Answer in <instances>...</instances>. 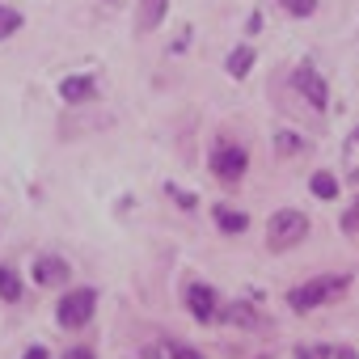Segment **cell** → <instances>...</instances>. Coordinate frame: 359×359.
<instances>
[{
  "instance_id": "1",
  "label": "cell",
  "mask_w": 359,
  "mask_h": 359,
  "mask_svg": "<svg viewBox=\"0 0 359 359\" xmlns=\"http://www.w3.org/2000/svg\"><path fill=\"white\" fill-rule=\"evenodd\" d=\"M346 287H351V275H321V279H313V283H304V287H292L287 304H292L296 313H309V309H321V304L346 296Z\"/></svg>"
},
{
  "instance_id": "2",
  "label": "cell",
  "mask_w": 359,
  "mask_h": 359,
  "mask_svg": "<svg viewBox=\"0 0 359 359\" xmlns=\"http://www.w3.org/2000/svg\"><path fill=\"white\" fill-rule=\"evenodd\" d=\"M309 237V216L304 212H275L271 224H266V245L279 254V250H292Z\"/></svg>"
},
{
  "instance_id": "3",
  "label": "cell",
  "mask_w": 359,
  "mask_h": 359,
  "mask_svg": "<svg viewBox=\"0 0 359 359\" xmlns=\"http://www.w3.org/2000/svg\"><path fill=\"white\" fill-rule=\"evenodd\" d=\"M93 304H97V292H93V287H76V292H68V296L55 304V317H60L64 330H81V325H89Z\"/></svg>"
},
{
  "instance_id": "4",
  "label": "cell",
  "mask_w": 359,
  "mask_h": 359,
  "mask_svg": "<svg viewBox=\"0 0 359 359\" xmlns=\"http://www.w3.org/2000/svg\"><path fill=\"white\" fill-rule=\"evenodd\" d=\"M292 85H296V93H300L304 102H313V110H325V106H330V85H325V76H321L313 64H300V68L292 72Z\"/></svg>"
},
{
  "instance_id": "5",
  "label": "cell",
  "mask_w": 359,
  "mask_h": 359,
  "mask_svg": "<svg viewBox=\"0 0 359 359\" xmlns=\"http://www.w3.org/2000/svg\"><path fill=\"white\" fill-rule=\"evenodd\" d=\"M212 169H216V177H224V182H237V177L250 169V152L237 148V144H220L212 152Z\"/></svg>"
},
{
  "instance_id": "6",
  "label": "cell",
  "mask_w": 359,
  "mask_h": 359,
  "mask_svg": "<svg viewBox=\"0 0 359 359\" xmlns=\"http://www.w3.org/2000/svg\"><path fill=\"white\" fill-rule=\"evenodd\" d=\"M187 304H191V313H195L199 321H216V317H220V296H216L208 283H191V287H187Z\"/></svg>"
},
{
  "instance_id": "7",
  "label": "cell",
  "mask_w": 359,
  "mask_h": 359,
  "mask_svg": "<svg viewBox=\"0 0 359 359\" xmlns=\"http://www.w3.org/2000/svg\"><path fill=\"white\" fill-rule=\"evenodd\" d=\"M34 283L39 287H55V283H68V262L64 258H39L34 262Z\"/></svg>"
},
{
  "instance_id": "8",
  "label": "cell",
  "mask_w": 359,
  "mask_h": 359,
  "mask_svg": "<svg viewBox=\"0 0 359 359\" xmlns=\"http://www.w3.org/2000/svg\"><path fill=\"white\" fill-rule=\"evenodd\" d=\"M97 93V85H93V76H68V81H60V97L64 102H72V106H81V102H89Z\"/></svg>"
},
{
  "instance_id": "9",
  "label": "cell",
  "mask_w": 359,
  "mask_h": 359,
  "mask_svg": "<svg viewBox=\"0 0 359 359\" xmlns=\"http://www.w3.org/2000/svg\"><path fill=\"white\" fill-rule=\"evenodd\" d=\"M169 13V0H140V30H156Z\"/></svg>"
},
{
  "instance_id": "10",
  "label": "cell",
  "mask_w": 359,
  "mask_h": 359,
  "mask_svg": "<svg viewBox=\"0 0 359 359\" xmlns=\"http://www.w3.org/2000/svg\"><path fill=\"white\" fill-rule=\"evenodd\" d=\"M0 296H5L9 304H18V300H22V279H18V271H13V266H0Z\"/></svg>"
},
{
  "instance_id": "11",
  "label": "cell",
  "mask_w": 359,
  "mask_h": 359,
  "mask_svg": "<svg viewBox=\"0 0 359 359\" xmlns=\"http://www.w3.org/2000/svg\"><path fill=\"white\" fill-rule=\"evenodd\" d=\"M250 68H254V51H250V47H237V51L229 55V76H237V81H241Z\"/></svg>"
},
{
  "instance_id": "12",
  "label": "cell",
  "mask_w": 359,
  "mask_h": 359,
  "mask_svg": "<svg viewBox=\"0 0 359 359\" xmlns=\"http://www.w3.org/2000/svg\"><path fill=\"white\" fill-rule=\"evenodd\" d=\"M216 224H220L224 233H245V229H250V220H245L241 212H229V208H216Z\"/></svg>"
},
{
  "instance_id": "13",
  "label": "cell",
  "mask_w": 359,
  "mask_h": 359,
  "mask_svg": "<svg viewBox=\"0 0 359 359\" xmlns=\"http://www.w3.org/2000/svg\"><path fill=\"white\" fill-rule=\"evenodd\" d=\"M18 30H22V13L9 9V5H0V43H5L9 34H18Z\"/></svg>"
},
{
  "instance_id": "14",
  "label": "cell",
  "mask_w": 359,
  "mask_h": 359,
  "mask_svg": "<svg viewBox=\"0 0 359 359\" xmlns=\"http://www.w3.org/2000/svg\"><path fill=\"white\" fill-rule=\"evenodd\" d=\"M309 187H313L317 199H334V195H338V182H334L330 173H313V182H309Z\"/></svg>"
},
{
  "instance_id": "15",
  "label": "cell",
  "mask_w": 359,
  "mask_h": 359,
  "mask_svg": "<svg viewBox=\"0 0 359 359\" xmlns=\"http://www.w3.org/2000/svg\"><path fill=\"white\" fill-rule=\"evenodd\" d=\"M342 233H346V237H359V199L346 208V216H342Z\"/></svg>"
},
{
  "instance_id": "16",
  "label": "cell",
  "mask_w": 359,
  "mask_h": 359,
  "mask_svg": "<svg viewBox=\"0 0 359 359\" xmlns=\"http://www.w3.org/2000/svg\"><path fill=\"white\" fill-rule=\"evenodd\" d=\"M283 9H287L292 18H309V13L317 9V0H283Z\"/></svg>"
},
{
  "instance_id": "17",
  "label": "cell",
  "mask_w": 359,
  "mask_h": 359,
  "mask_svg": "<svg viewBox=\"0 0 359 359\" xmlns=\"http://www.w3.org/2000/svg\"><path fill=\"white\" fill-rule=\"evenodd\" d=\"M220 317H229V321H245V325H254V313H250V309H241V304H233V309H220Z\"/></svg>"
},
{
  "instance_id": "18",
  "label": "cell",
  "mask_w": 359,
  "mask_h": 359,
  "mask_svg": "<svg viewBox=\"0 0 359 359\" xmlns=\"http://www.w3.org/2000/svg\"><path fill=\"white\" fill-rule=\"evenodd\" d=\"M275 148H279V152H296V148H300V140H296L292 131H279V135H275Z\"/></svg>"
},
{
  "instance_id": "19",
  "label": "cell",
  "mask_w": 359,
  "mask_h": 359,
  "mask_svg": "<svg viewBox=\"0 0 359 359\" xmlns=\"http://www.w3.org/2000/svg\"><path fill=\"white\" fill-rule=\"evenodd\" d=\"M296 359H334V351H325V346H300Z\"/></svg>"
},
{
  "instance_id": "20",
  "label": "cell",
  "mask_w": 359,
  "mask_h": 359,
  "mask_svg": "<svg viewBox=\"0 0 359 359\" xmlns=\"http://www.w3.org/2000/svg\"><path fill=\"white\" fill-rule=\"evenodd\" d=\"M169 355H173V359H203L195 346H182V342H173V346H169Z\"/></svg>"
},
{
  "instance_id": "21",
  "label": "cell",
  "mask_w": 359,
  "mask_h": 359,
  "mask_svg": "<svg viewBox=\"0 0 359 359\" xmlns=\"http://www.w3.org/2000/svg\"><path fill=\"white\" fill-rule=\"evenodd\" d=\"M169 195H173V199H177V208H187V212H191V208H195V195H187V191H177V187H173V191H169Z\"/></svg>"
},
{
  "instance_id": "22",
  "label": "cell",
  "mask_w": 359,
  "mask_h": 359,
  "mask_svg": "<svg viewBox=\"0 0 359 359\" xmlns=\"http://www.w3.org/2000/svg\"><path fill=\"white\" fill-rule=\"evenodd\" d=\"M64 359H97L89 346H72V351H64Z\"/></svg>"
},
{
  "instance_id": "23",
  "label": "cell",
  "mask_w": 359,
  "mask_h": 359,
  "mask_svg": "<svg viewBox=\"0 0 359 359\" xmlns=\"http://www.w3.org/2000/svg\"><path fill=\"white\" fill-rule=\"evenodd\" d=\"M22 359H47V351H43V346H30V351H26Z\"/></svg>"
},
{
  "instance_id": "24",
  "label": "cell",
  "mask_w": 359,
  "mask_h": 359,
  "mask_svg": "<svg viewBox=\"0 0 359 359\" xmlns=\"http://www.w3.org/2000/svg\"><path fill=\"white\" fill-rule=\"evenodd\" d=\"M334 359H359V355H355L351 346H342V351H334Z\"/></svg>"
}]
</instances>
